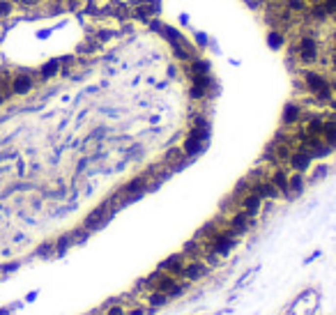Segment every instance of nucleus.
Returning a JSON list of instances; mask_svg holds the SVG:
<instances>
[{
    "mask_svg": "<svg viewBox=\"0 0 336 315\" xmlns=\"http://www.w3.org/2000/svg\"><path fill=\"white\" fill-rule=\"evenodd\" d=\"M295 55L299 58V62L311 65V62H315L318 55H320V44H318L311 35H304V37L295 44Z\"/></svg>",
    "mask_w": 336,
    "mask_h": 315,
    "instance_id": "f03ea898",
    "label": "nucleus"
},
{
    "mask_svg": "<svg viewBox=\"0 0 336 315\" xmlns=\"http://www.w3.org/2000/svg\"><path fill=\"white\" fill-rule=\"evenodd\" d=\"M12 14V2L9 0H0V19H7Z\"/></svg>",
    "mask_w": 336,
    "mask_h": 315,
    "instance_id": "aec40b11",
    "label": "nucleus"
},
{
    "mask_svg": "<svg viewBox=\"0 0 336 315\" xmlns=\"http://www.w3.org/2000/svg\"><path fill=\"white\" fill-rule=\"evenodd\" d=\"M72 242H74V237H72V235H65V237H60V240H58V244H55V253L62 255L69 248V244H72Z\"/></svg>",
    "mask_w": 336,
    "mask_h": 315,
    "instance_id": "a211bd4d",
    "label": "nucleus"
},
{
    "mask_svg": "<svg viewBox=\"0 0 336 315\" xmlns=\"http://www.w3.org/2000/svg\"><path fill=\"white\" fill-rule=\"evenodd\" d=\"M325 173H327V166H320V168L315 170V177H322Z\"/></svg>",
    "mask_w": 336,
    "mask_h": 315,
    "instance_id": "5701e85b",
    "label": "nucleus"
},
{
    "mask_svg": "<svg viewBox=\"0 0 336 315\" xmlns=\"http://www.w3.org/2000/svg\"><path fill=\"white\" fill-rule=\"evenodd\" d=\"M302 189H304V180H302V175H292V177H288V194L286 195H297L302 194Z\"/></svg>",
    "mask_w": 336,
    "mask_h": 315,
    "instance_id": "2eb2a0df",
    "label": "nucleus"
},
{
    "mask_svg": "<svg viewBox=\"0 0 336 315\" xmlns=\"http://www.w3.org/2000/svg\"><path fill=\"white\" fill-rule=\"evenodd\" d=\"M58 72H60V60H51L39 69V76H42V78H51V76H55Z\"/></svg>",
    "mask_w": 336,
    "mask_h": 315,
    "instance_id": "f3484780",
    "label": "nucleus"
},
{
    "mask_svg": "<svg viewBox=\"0 0 336 315\" xmlns=\"http://www.w3.org/2000/svg\"><path fill=\"white\" fill-rule=\"evenodd\" d=\"M9 2H16V5H21V7H35L42 0H9Z\"/></svg>",
    "mask_w": 336,
    "mask_h": 315,
    "instance_id": "412c9836",
    "label": "nucleus"
},
{
    "mask_svg": "<svg viewBox=\"0 0 336 315\" xmlns=\"http://www.w3.org/2000/svg\"><path fill=\"white\" fill-rule=\"evenodd\" d=\"M304 85L309 88V92H313L320 101H332L334 88L325 81V76H320L318 72H304Z\"/></svg>",
    "mask_w": 336,
    "mask_h": 315,
    "instance_id": "f257e3e1",
    "label": "nucleus"
},
{
    "mask_svg": "<svg viewBox=\"0 0 336 315\" xmlns=\"http://www.w3.org/2000/svg\"><path fill=\"white\" fill-rule=\"evenodd\" d=\"M131 315H145V313H143V311H134V313H131Z\"/></svg>",
    "mask_w": 336,
    "mask_h": 315,
    "instance_id": "bb28decb",
    "label": "nucleus"
},
{
    "mask_svg": "<svg viewBox=\"0 0 336 315\" xmlns=\"http://www.w3.org/2000/svg\"><path fill=\"white\" fill-rule=\"evenodd\" d=\"M182 255H173V258H168L166 263L161 265V269L164 271H173V274H182Z\"/></svg>",
    "mask_w": 336,
    "mask_h": 315,
    "instance_id": "f8f14e48",
    "label": "nucleus"
},
{
    "mask_svg": "<svg viewBox=\"0 0 336 315\" xmlns=\"http://www.w3.org/2000/svg\"><path fill=\"white\" fill-rule=\"evenodd\" d=\"M189 76H191V78H198V76H210V62L200 60V58H193V60H189Z\"/></svg>",
    "mask_w": 336,
    "mask_h": 315,
    "instance_id": "1a4fd4ad",
    "label": "nucleus"
},
{
    "mask_svg": "<svg viewBox=\"0 0 336 315\" xmlns=\"http://www.w3.org/2000/svg\"><path fill=\"white\" fill-rule=\"evenodd\" d=\"M334 92H336V85H334Z\"/></svg>",
    "mask_w": 336,
    "mask_h": 315,
    "instance_id": "7c9ffc66",
    "label": "nucleus"
},
{
    "mask_svg": "<svg viewBox=\"0 0 336 315\" xmlns=\"http://www.w3.org/2000/svg\"><path fill=\"white\" fill-rule=\"evenodd\" d=\"M32 88H35V83H32V76H28V74H19V76H14V81H12V92H14V95H28Z\"/></svg>",
    "mask_w": 336,
    "mask_h": 315,
    "instance_id": "39448f33",
    "label": "nucleus"
},
{
    "mask_svg": "<svg viewBox=\"0 0 336 315\" xmlns=\"http://www.w3.org/2000/svg\"><path fill=\"white\" fill-rule=\"evenodd\" d=\"M2 99H5V95H2V92H0V104H2Z\"/></svg>",
    "mask_w": 336,
    "mask_h": 315,
    "instance_id": "cd10ccee",
    "label": "nucleus"
},
{
    "mask_svg": "<svg viewBox=\"0 0 336 315\" xmlns=\"http://www.w3.org/2000/svg\"><path fill=\"white\" fill-rule=\"evenodd\" d=\"M260 205H263V198H260L256 191H251V194L244 195V200H242V212H246L249 217H256L260 212Z\"/></svg>",
    "mask_w": 336,
    "mask_h": 315,
    "instance_id": "423d86ee",
    "label": "nucleus"
},
{
    "mask_svg": "<svg viewBox=\"0 0 336 315\" xmlns=\"http://www.w3.org/2000/svg\"><path fill=\"white\" fill-rule=\"evenodd\" d=\"M269 2H281V0H269Z\"/></svg>",
    "mask_w": 336,
    "mask_h": 315,
    "instance_id": "c85d7f7f",
    "label": "nucleus"
},
{
    "mask_svg": "<svg viewBox=\"0 0 336 315\" xmlns=\"http://www.w3.org/2000/svg\"><path fill=\"white\" fill-rule=\"evenodd\" d=\"M311 154H309V152L306 150H302V147H299L297 152H292L290 154V159H288V161H290V166L292 168H295V170H297V173H304L306 168H309V166H311Z\"/></svg>",
    "mask_w": 336,
    "mask_h": 315,
    "instance_id": "20e7f679",
    "label": "nucleus"
},
{
    "mask_svg": "<svg viewBox=\"0 0 336 315\" xmlns=\"http://www.w3.org/2000/svg\"><path fill=\"white\" fill-rule=\"evenodd\" d=\"M108 315H122V311H120V306H113L108 311Z\"/></svg>",
    "mask_w": 336,
    "mask_h": 315,
    "instance_id": "b1692460",
    "label": "nucleus"
},
{
    "mask_svg": "<svg viewBox=\"0 0 336 315\" xmlns=\"http://www.w3.org/2000/svg\"><path fill=\"white\" fill-rule=\"evenodd\" d=\"M272 184H274L276 189H279V194H288V175L283 173V170H276L274 175H272Z\"/></svg>",
    "mask_w": 336,
    "mask_h": 315,
    "instance_id": "4468645a",
    "label": "nucleus"
},
{
    "mask_svg": "<svg viewBox=\"0 0 336 315\" xmlns=\"http://www.w3.org/2000/svg\"><path fill=\"white\" fill-rule=\"evenodd\" d=\"M253 191H256L263 200H265V198H267V200L279 198V189H276L272 182H258V184H253Z\"/></svg>",
    "mask_w": 336,
    "mask_h": 315,
    "instance_id": "0eeeda50",
    "label": "nucleus"
},
{
    "mask_svg": "<svg viewBox=\"0 0 336 315\" xmlns=\"http://www.w3.org/2000/svg\"><path fill=\"white\" fill-rule=\"evenodd\" d=\"M51 248H53L51 244H44V246H39L37 253H39V255H48V253H51Z\"/></svg>",
    "mask_w": 336,
    "mask_h": 315,
    "instance_id": "4be33fe9",
    "label": "nucleus"
},
{
    "mask_svg": "<svg viewBox=\"0 0 336 315\" xmlns=\"http://www.w3.org/2000/svg\"><path fill=\"white\" fill-rule=\"evenodd\" d=\"M249 214H246V212H240V214H235V217H233V221H230V233L235 235H242L246 230V228H249Z\"/></svg>",
    "mask_w": 336,
    "mask_h": 315,
    "instance_id": "6e6552de",
    "label": "nucleus"
},
{
    "mask_svg": "<svg viewBox=\"0 0 336 315\" xmlns=\"http://www.w3.org/2000/svg\"><path fill=\"white\" fill-rule=\"evenodd\" d=\"M329 19H334V21H336V9H332V14H329Z\"/></svg>",
    "mask_w": 336,
    "mask_h": 315,
    "instance_id": "a878e982",
    "label": "nucleus"
},
{
    "mask_svg": "<svg viewBox=\"0 0 336 315\" xmlns=\"http://www.w3.org/2000/svg\"><path fill=\"white\" fill-rule=\"evenodd\" d=\"M334 44H336V32H334Z\"/></svg>",
    "mask_w": 336,
    "mask_h": 315,
    "instance_id": "c756f323",
    "label": "nucleus"
},
{
    "mask_svg": "<svg viewBox=\"0 0 336 315\" xmlns=\"http://www.w3.org/2000/svg\"><path fill=\"white\" fill-rule=\"evenodd\" d=\"M267 44H269V48H283V44H286V35H283L281 30H272L267 35Z\"/></svg>",
    "mask_w": 336,
    "mask_h": 315,
    "instance_id": "dca6fc26",
    "label": "nucleus"
},
{
    "mask_svg": "<svg viewBox=\"0 0 336 315\" xmlns=\"http://www.w3.org/2000/svg\"><path fill=\"white\" fill-rule=\"evenodd\" d=\"M283 7L292 12V14H306L309 12V5L304 0H283Z\"/></svg>",
    "mask_w": 336,
    "mask_h": 315,
    "instance_id": "ddd939ff",
    "label": "nucleus"
},
{
    "mask_svg": "<svg viewBox=\"0 0 336 315\" xmlns=\"http://www.w3.org/2000/svg\"><path fill=\"white\" fill-rule=\"evenodd\" d=\"M306 5H318V2H322V0H304Z\"/></svg>",
    "mask_w": 336,
    "mask_h": 315,
    "instance_id": "393cba45",
    "label": "nucleus"
},
{
    "mask_svg": "<svg viewBox=\"0 0 336 315\" xmlns=\"http://www.w3.org/2000/svg\"><path fill=\"white\" fill-rule=\"evenodd\" d=\"M299 118H302V108H299V106L288 104L283 108V122H286V124H295Z\"/></svg>",
    "mask_w": 336,
    "mask_h": 315,
    "instance_id": "9b49d317",
    "label": "nucleus"
},
{
    "mask_svg": "<svg viewBox=\"0 0 336 315\" xmlns=\"http://www.w3.org/2000/svg\"><path fill=\"white\" fill-rule=\"evenodd\" d=\"M166 292H159V290H157V292L152 294V297H150V304H152V306H164V304H166Z\"/></svg>",
    "mask_w": 336,
    "mask_h": 315,
    "instance_id": "6ab92c4d",
    "label": "nucleus"
},
{
    "mask_svg": "<svg viewBox=\"0 0 336 315\" xmlns=\"http://www.w3.org/2000/svg\"><path fill=\"white\" fill-rule=\"evenodd\" d=\"M205 271H207V267L203 263H191V265H184V267H182V274L187 278H191V281L205 276Z\"/></svg>",
    "mask_w": 336,
    "mask_h": 315,
    "instance_id": "9d476101",
    "label": "nucleus"
},
{
    "mask_svg": "<svg viewBox=\"0 0 336 315\" xmlns=\"http://www.w3.org/2000/svg\"><path fill=\"white\" fill-rule=\"evenodd\" d=\"M233 246H235V235L228 230V233L214 235L210 251H212V253H216V255H228L230 251H233Z\"/></svg>",
    "mask_w": 336,
    "mask_h": 315,
    "instance_id": "7ed1b4c3",
    "label": "nucleus"
}]
</instances>
